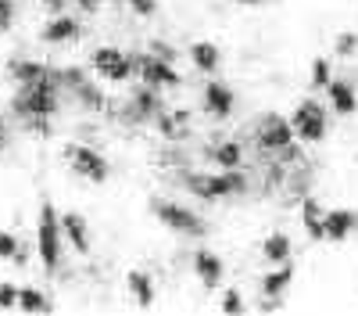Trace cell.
Returning a JSON list of instances; mask_svg holds the SVG:
<instances>
[{
	"instance_id": "15",
	"label": "cell",
	"mask_w": 358,
	"mask_h": 316,
	"mask_svg": "<svg viewBox=\"0 0 358 316\" xmlns=\"http://www.w3.org/2000/svg\"><path fill=\"white\" fill-rule=\"evenodd\" d=\"M79 36H83V25H79V18H72V15H54V18L43 22V29H40V40L50 43V47L72 43V40H79Z\"/></svg>"
},
{
	"instance_id": "38",
	"label": "cell",
	"mask_w": 358,
	"mask_h": 316,
	"mask_svg": "<svg viewBox=\"0 0 358 316\" xmlns=\"http://www.w3.org/2000/svg\"><path fill=\"white\" fill-rule=\"evenodd\" d=\"M8 148V119H4V111H0V155H4Z\"/></svg>"
},
{
	"instance_id": "12",
	"label": "cell",
	"mask_w": 358,
	"mask_h": 316,
	"mask_svg": "<svg viewBox=\"0 0 358 316\" xmlns=\"http://www.w3.org/2000/svg\"><path fill=\"white\" fill-rule=\"evenodd\" d=\"M204 111L212 115V119H229L233 108H236V94H233V86L222 83V79H208L204 83V97H201Z\"/></svg>"
},
{
	"instance_id": "13",
	"label": "cell",
	"mask_w": 358,
	"mask_h": 316,
	"mask_svg": "<svg viewBox=\"0 0 358 316\" xmlns=\"http://www.w3.org/2000/svg\"><path fill=\"white\" fill-rule=\"evenodd\" d=\"M4 76H8L15 86H22V83H36V79L54 76V69H50V65H43V62H36V57L15 54V57H8V62H4Z\"/></svg>"
},
{
	"instance_id": "3",
	"label": "cell",
	"mask_w": 358,
	"mask_h": 316,
	"mask_svg": "<svg viewBox=\"0 0 358 316\" xmlns=\"http://www.w3.org/2000/svg\"><path fill=\"white\" fill-rule=\"evenodd\" d=\"M62 245H65V234H62V219H57V209L50 201L40 205V219H36V255L47 273H57L62 266Z\"/></svg>"
},
{
	"instance_id": "8",
	"label": "cell",
	"mask_w": 358,
	"mask_h": 316,
	"mask_svg": "<svg viewBox=\"0 0 358 316\" xmlns=\"http://www.w3.org/2000/svg\"><path fill=\"white\" fill-rule=\"evenodd\" d=\"M326 108L315 101V97H305L301 104L294 108L290 115V130H294V140H305V144H319L326 137Z\"/></svg>"
},
{
	"instance_id": "24",
	"label": "cell",
	"mask_w": 358,
	"mask_h": 316,
	"mask_svg": "<svg viewBox=\"0 0 358 316\" xmlns=\"http://www.w3.org/2000/svg\"><path fill=\"white\" fill-rule=\"evenodd\" d=\"M301 219H305V230H308L312 241H326V234H322V209H319V201L312 194L301 198Z\"/></svg>"
},
{
	"instance_id": "26",
	"label": "cell",
	"mask_w": 358,
	"mask_h": 316,
	"mask_svg": "<svg viewBox=\"0 0 358 316\" xmlns=\"http://www.w3.org/2000/svg\"><path fill=\"white\" fill-rule=\"evenodd\" d=\"M330 79H334V72H330V57H315L308 83L315 86V90H326V83H330Z\"/></svg>"
},
{
	"instance_id": "28",
	"label": "cell",
	"mask_w": 358,
	"mask_h": 316,
	"mask_svg": "<svg viewBox=\"0 0 358 316\" xmlns=\"http://www.w3.org/2000/svg\"><path fill=\"white\" fill-rule=\"evenodd\" d=\"M355 50H358V33H341L334 40V54L337 57H355Z\"/></svg>"
},
{
	"instance_id": "32",
	"label": "cell",
	"mask_w": 358,
	"mask_h": 316,
	"mask_svg": "<svg viewBox=\"0 0 358 316\" xmlns=\"http://www.w3.org/2000/svg\"><path fill=\"white\" fill-rule=\"evenodd\" d=\"M15 302H18V287L11 280H4L0 284V309H15Z\"/></svg>"
},
{
	"instance_id": "7",
	"label": "cell",
	"mask_w": 358,
	"mask_h": 316,
	"mask_svg": "<svg viewBox=\"0 0 358 316\" xmlns=\"http://www.w3.org/2000/svg\"><path fill=\"white\" fill-rule=\"evenodd\" d=\"M129 62H133V76H140V83L155 86V90H176V86L183 83V79H179V72H176V65L155 57L151 50L129 54Z\"/></svg>"
},
{
	"instance_id": "10",
	"label": "cell",
	"mask_w": 358,
	"mask_h": 316,
	"mask_svg": "<svg viewBox=\"0 0 358 316\" xmlns=\"http://www.w3.org/2000/svg\"><path fill=\"white\" fill-rule=\"evenodd\" d=\"M90 69H94L101 79H108V83H126L133 76L129 54L118 50V47H97L94 54H90Z\"/></svg>"
},
{
	"instance_id": "23",
	"label": "cell",
	"mask_w": 358,
	"mask_h": 316,
	"mask_svg": "<svg viewBox=\"0 0 358 316\" xmlns=\"http://www.w3.org/2000/svg\"><path fill=\"white\" fill-rule=\"evenodd\" d=\"M294 280V263H280L262 277V295H283Z\"/></svg>"
},
{
	"instance_id": "39",
	"label": "cell",
	"mask_w": 358,
	"mask_h": 316,
	"mask_svg": "<svg viewBox=\"0 0 358 316\" xmlns=\"http://www.w3.org/2000/svg\"><path fill=\"white\" fill-rule=\"evenodd\" d=\"M233 4H241V8H258V4H265V0H233Z\"/></svg>"
},
{
	"instance_id": "6",
	"label": "cell",
	"mask_w": 358,
	"mask_h": 316,
	"mask_svg": "<svg viewBox=\"0 0 358 316\" xmlns=\"http://www.w3.org/2000/svg\"><path fill=\"white\" fill-rule=\"evenodd\" d=\"M54 79H57V86H65V90L86 108V111H108V97H104V90L90 79L79 65H69V69H54Z\"/></svg>"
},
{
	"instance_id": "21",
	"label": "cell",
	"mask_w": 358,
	"mask_h": 316,
	"mask_svg": "<svg viewBox=\"0 0 358 316\" xmlns=\"http://www.w3.org/2000/svg\"><path fill=\"white\" fill-rule=\"evenodd\" d=\"M190 62H194V69H201V72H219V65H222V50H219V43H212V40H197V43H190Z\"/></svg>"
},
{
	"instance_id": "18",
	"label": "cell",
	"mask_w": 358,
	"mask_h": 316,
	"mask_svg": "<svg viewBox=\"0 0 358 316\" xmlns=\"http://www.w3.org/2000/svg\"><path fill=\"white\" fill-rule=\"evenodd\" d=\"M322 234H326V241H334V245L348 241L355 234V212L351 209H330V212H322Z\"/></svg>"
},
{
	"instance_id": "27",
	"label": "cell",
	"mask_w": 358,
	"mask_h": 316,
	"mask_svg": "<svg viewBox=\"0 0 358 316\" xmlns=\"http://www.w3.org/2000/svg\"><path fill=\"white\" fill-rule=\"evenodd\" d=\"M18 22V4L15 0H0V33H11Z\"/></svg>"
},
{
	"instance_id": "14",
	"label": "cell",
	"mask_w": 358,
	"mask_h": 316,
	"mask_svg": "<svg viewBox=\"0 0 358 316\" xmlns=\"http://www.w3.org/2000/svg\"><path fill=\"white\" fill-rule=\"evenodd\" d=\"M57 219H62V234H65V241H72V248L79 252V255H90L94 252V238H90V223H86V216L83 212H57Z\"/></svg>"
},
{
	"instance_id": "36",
	"label": "cell",
	"mask_w": 358,
	"mask_h": 316,
	"mask_svg": "<svg viewBox=\"0 0 358 316\" xmlns=\"http://www.w3.org/2000/svg\"><path fill=\"white\" fill-rule=\"evenodd\" d=\"M76 4H79L83 11H97V8H104V4H111V0H76Z\"/></svg>"
},
{
	"instance_id": "25",
	"label": "cell",
	"mask_w": 358,
	"mask_h": 316,
	"mask_svg": "<svg viewBox=\"0 0 358 316\" xmlns=\"http://www.w3.org/2000/svg\"><path fill=\"white\" fill-rule=\"evenodd\" d=\"M22 312H50L54 302L40 291V287H18V302H15Z\"/></svg>"
},
{
	"instance_id": "1",
	"label": "cell",
	"mask_w": 358,
	"mask_h": 316,
	"mask_svg": "<svg viewBox=\"0 0 358 316\" xmlns=\"http://www.w3.org/2000/svg\"><path fill=\"white\" fill-rule=\"evenodd\" d=\"M62 111V86L54 76L36 79V83H22L15 97H11V115L15 119H54Z\"/></svg>"
},
{
	"instance_id": "2",
	"label": "cell",
	"mask_w": 358,
	"mask_h": 316,
	"mask_svg": "<svg viewBox=\"0 0 358 316\" xmlns=\"http://www.w3.org/2000/svg\"><path fill=\"white\" fill-rule=\"evenodd\" d=\"M176 184L204 198V201H222L248 191V177L241 169H219V172H176Z\"/></svg>"
},
{
	"instance_id": "16",
	"label": "cell",
	"mask_w": 358,
	"mask_h": 316,
	"mask_svg": "<svg viewBox=\"0 0 358 316\" xmlns=\"http://www.w3.org/2000/svg\"><path fill=\"white\" fill-rule=\"evenodd\" d=\"M190 259H194V273H197V280L208 287V291H215V287L222 284V277H226V263H222L215 252H208V248L194 252Z\"/></svg>"
},
{
	"instance_id": "29",
	"label": "cell",
	"mask_w": 358,
	"mask_h": 316,
	"mask_svg": "<svg viewBox=\"0 0 358 316\" xmlns=\"http://www.w3.org/2000/svg\"><path fill=\"white\" fill-rule=\"evenodd\" d=\"M18 234L15 230H0V259H4V263H11V255L18 252Z\"/></svg>"
},
{
	"instance_id": "31",
	"label": "cell",
	"mask_w": 358,
	"mask_h": 316,
	"mask_svg": "<svg viewBox=\"0 0 358 316\" xmlns=\"http://www.w3.org/2000/svg\"><path fill=\"white\" fill-rule=\"evenodd\" d=\"M126 4H129L133 15H140V18H155V11H158V0H126Z\"/></svg>"
},
{
	"instance_id": "30",
	"label": "cell",
	"mask_w": 358,
	"mask_h": 316,
	"mask_svg": "<svg viewBox=\"0 0 358 316\" xmlns=\"http://www.w3.org/2000/svg\"><path fill=\"white\" fill-rule=\"evenodd\" d=\"M219 309H222V312H244L248 305H244L241 291H236V287H229V291L222 295V302H219Z\"/></svg>"
},
{
	"instance_id": "34",
	"label": "cell",
	"mask_w": 358,
	"mask_h": 316,
	"mask_svg": "<svg viewBox=\"0 0 358 316\" xmlns=\"http://www.w3.org/2000/svg\"><path fill=\"white\" fill-rule=\"evenodd\" d=\"M25 130L29 133H36V137H50V119H25Z\"/></svg>"
},
{
	"instance_id": "22",
	"label": "cell",
	"mask_w": 358,
	"mask_h": 316,
	"mask_svg": "<svg viewBox=\"0 0 358 316\" xmlns=\"http://www.w3.org/2000/svg\"><path fill=\"white\" fill-rule=\"evenodd\" d=\"M290 255H294V245H290V238L287 234H268L265 241H262V259L268 266H280V263H290Z\"/></svg>"
},
{
	"instance_id": "4",
	"label": "cell",
	"mask_w": 358,
	"mask_h": 316,
	"mask_svg": "<svg viewBox=\"0 0 358 316\" xmlns=\"http://www.w3.org/2000/svg\"><path fill=\"white\" fill-rule=\"evenodd\" d=\"M62 158L69 162V169L76 172V177L86 180V184H108V177H111V162L101 151L90 148V144H79V140L62 144Z\"/></svg>"
},
{
	"instance_id": "9",
	"label": "cell",
	"mask_w": 358,
	"mask_h": 316,
	"mask_svg": "<svg viewBox=\"0 0 358 316\" xmlns=\"http://www.w3.org/2000/svg\"><path fill=\"white\" fill-rule=\"evenodd\" d=\"M255 144L262 151H273V155H283L294 148V130H290V119H283V115L276 111H265L258 126H255Z\"/></svg>"
},
{
	"instance_id": "33",
	"label": "cell",
	"mask_w": 358,
	"mask_h": 316,
	"mask_svg": "<svg viewBox=\"0 0 358 316\" xmlns=\"http://www.w3.org/2000/svg\"><path fill=\"white\" fill-rule=\"evenodd\" d=\"M151 54H155V57H162V62H176L172 43H165L162 36H155V40H151Z\"/></svg>"
},
{
	"instance_id": "19",
	"label": "cell",
	"mask_w": 358,
	"mask_h": 316,
	"mask_svg": "<svg viewBox=\"0 0 358 316\" xmlns=\"http://www.w3.org/2000/svg\"><path fill=\"white\" fill-rule=\"evenodd\" d=\"M326 94H330V108H334V115H355L358 111V94H355V86L348 83V79H330L326 83Z\"/></svg>"
},
{
	"instance_id": "17",
	"label": "cell",
	"mask_w": 358,
	"mask_h": 316,
	"mask_svg": "<svg viewBox=\"0 0 358 316\" xmlns=\"http://www.w3.org/2000/svg\"><path fill=\"white\" fill-rule=\"evenodd\" d=\"M204 158L215 169H241L244 165V148H241V140H215V144L204 148Z\"/></svg>"
},
{
	"instance_id": "20",
	"label": "cell",
	"mask_w": 358,
	"mask_h": 316,
	"mask_svg": "<svg viewBox=\"0 0 358 316\" xmlns=\"http://www.w3.org/2000/svg\"><path fill=\"white\" fill-rule=\"evenodd\" d=\"M126 287H129V295H133V302H136L140 309H151L155 298H158L151 273H143V270H129V273H126Z\"/></svg>"
},
{
	"instance_id": "37",
	"label": "cell",
	"mask_w": 358,
	"mask_h": 316,
	"mask_svg": "<svg viewBox=\"0 0 358 316\" xmlns=\"http://www.w3.org/2000/svg\"><path fill=\"white\" fill-rule=\"evenodd\" d=\"M40 8H47V11H54V15H62V8H65V0H36Z\"/></svg>"
},
{
	"instance_id": "40",
	"label": "cell",
	"mask_w": 358,
	"mask_h": 316,
	"mask_svg": "<svg viewBox=\"0 0 358 316\" xmlns=\"http://www.w3.org/2000/svg\"><path fill=\"white\" fill-rule=\"evenodd\" d=\"M355 230H358V212H355Z\"/></svg>"
},
{
	"instance_id": "5",
	"label": "cell",
	"mask_w": 358,
	"mask_h": 316,
	"mask_svg": "<svg viewBox=\"0 0 358 316\" xmlns=\"http://www.w3.org/2000/svg\"><path fill=\"white\" fill-rule=\"evenodd\" d=\"M147 209H151V216H155L162 226L176 230V234H187V238H204V234H208V223H204L197 212H190L187 205H179V201L151 198V201H147Z\"/></svg>"
},
{
	"instance_id": "11",
	"label": "cell",
	"mask_w": 358,
	"mask_h": 316,
	"mask_svg": "<svg viewBox=\"0 0 358 316\" xmlns=\"http://www.w3.org/2000/svg\"><path fill=\"white\" fill-rule=\"evenodd\" d=\"M165 104H162V90H155V86H136V90H133V97H129V104H126V115H122V119L126 123H151L155 119V115L162 111Z\"/></svg>"
},
{
	"instance_id": "35",
	"label": "cell",
	"mask_w": 358,
	"mask_h": 316,
	"mask_svg": "<svg viewBox=\"0 0 358 316\" xmlns=\"http://www.w3.org/2000/svg\"><path fill=\"white\" fill-rule=\"evenodd\" d=\"M29 255H33V248H29L25 241H18V252L11 255V263H15V266H29Z\"/></svg>"
}]
</instances>
